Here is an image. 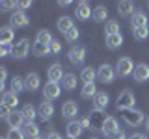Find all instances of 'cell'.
<instances>
[{"mask_svg":"<svg viewBox=\"0 0 149 139\" xmlns=\"http://www.w3.org/2000/svg\"><path fill=\"white\" fill-rule=\"evenodd\" d=\"M134 102H136V98H134V93L130 89H123L118 95V102H116V108L121 109V111H127V109H134Z\"/></svg>","mask_w":149,"mask_h":139,"instance_id":"cell-1","label":"cell"},{"mask_svg":"<svg viewBox=\"0 0 149 139\" xmlns=\"http://www.w3.org/2000/svg\"><path fill=\"white\" fill-rule=\"evenodd\" d=\"M123 120L129 126H140L143 122V111L140 109H127L123 111Z\"/></svg>","mask_w":149,"mask_h":139,"instance_id":"cell-2","label":"cell"},{"mask_svg":"<svg viewBox=\"0 0 149 139\" xmlns=\"http://www.w3.org/2000/svg\"><path fill=\"white\" fill-rule=\"evenodd\" d=\"M97 78L102 82V83H112L114 82V78H116V71H114V67L108 63H102L99 69H97Z\"/></svg>","mask_w":149,"mask_h":139,"instance_id":"cell-3","label":"cell"},{"mask_svg":"<svg viewBox=\"0 0 149 139\" xmlns=\"http://www.w3.org/2000/svg\"><path fill=\"white\" fill-rule=\"evenodd\" d=\"M134 63H132V59L130 58H121L119 61H118V65H116V72L119 74V76H129V74H132L134 72Z\"/></svg>","mask_w":149,"mask_h":139,"instance_id":"cell-4","label":"cell"},{"mask_svg":"<svg viewBox=\"0 0 149 139\" xmlns=\"http://www.w3.org/2000/svg\"><path fill=\"white\" fill-rule=\"evenodd\" d=\"M67 58H69V61H71L73 65H82L84 59H86V48L80 46V45H74L73 48L69 50Z\"/></svg>","mask_w":149,"mask_h":139,"instance_id":"cell-5","label":"cell"},{"mask_svg":"<svg viewBox=\"0 0 149 139\" xmlns=\"http://www.w3.org/2000/svg\"><path fill=\"white\" fill-rule=\"evenodd\" d=\"M106 119H108V117H104V113H102L101 109H93L91 113H90V122H91V128H93V130H97V132H102Z\"/></svg>","mask_w":149,"mask_h":139,"instance_id":"cell-6","label":"cell"},{"mask_svg":"<svg viewBox=\"0 0 149 139\" xmlns=\"http://www.w3.org/2000/svg\"><path fill=\"white\" fill-rule=\"evenodd\" d=\"M47 74H49V82H54V83H60V80H63V67L60 63H52L49 67V71H47Z\"/></svg>","mask_w":149,"mask_h":139,"instance_id":"cell-7","label":"cell"},{"mask_svg":"<svg viewBox=\"0 0 149 139\" xmlns=\"http://www.w3.org/2000/svg\"><path fill=\"white\" fill-rule=\"evenodd\" d=\"M28 50H30V43H28V39H21V41H17V43L13 45V56L19 58V59L26 58Z\"/></svg>","mask_w":149,"mask_h":139,"instance_id":"cell-8","label":"cell"},{"mask_svg":"<svg viewBox=\"0 0 149 139\" xmlns=\"http://www.w3.org/2000/svg\"><path fill=\"white\" fill-rule=\"evenodd\" d=\"M60 93H62V89H60V83L49 82L45 85V89H43V96H45L47 100H56L60 96Z\"/></svg>","mask_w":149,"mask_h":139,"instance_id":"cell-9","label":"cell"},{"mask_svg":"<svg viewBox=\"0 0 149 139\" xmlns=\"http://www.w3.org/2000/svg\"><path fill=\"white\" fill-rule=\"evenodd\" d=\"M134 80L136 82H147L149 80V65H146V63H138L136 65V69H134Z\"/></svg>","mask_w":149,"mask_h":139,"instance_id":"cell-10","label":"cell"},{"mask_svg":"<svg viewBox=\"0 0 149 139\" xmlns=\"http://www.w3.org/2000/svg\"><path fill=\"white\" fill-rule=\"evenodd\" d=\"M28 17H26V13L24 11H15L11 15V19H9V24L11 26H15V28H24L28 26Z\"/></svg>","mask_w":149,"mask_h":139,"instance_id":"cell-11","label":"cell"},{"mask_svg":"<svg viewBox=\"0 0 149 139\" xmlns=\"http://www.w3.org/2000/svg\"><path fill=\"white\" fill-rule=\"evenodd\" d=\"M37 113H39V117L43 119V120H49L54 115L52 102H50V100H43V102H41V106H39V109H37Z\"/></svg>","mask_w":149,"mask_h":139,"instance_id":"cell-12","label":"cell"},{"mask_svg":"<svg viewBox=\"0 0 149 139\" xmlns=\"http://www.w3.org/2000/svg\"><path fill=\"white\" fill-rule=\"evenodd\" d=\"M77 17L80 21H88L90 17H93V9L90 8V2H80L77 6Z\"/></svg>","mask_w":149,"mask_h":139,"instance_id":"cell-13","label":"cell"},{"mask_svg":"<svg viewBox=\"0 0 149 139\" xmlns=\"http://www.w3.org/2000/svg\"><path fill=\"white\" fill-rule=\"evenodd\" d=\"M82 124H80V120H69V124H67V128H65V132H67V136L69 139H77L78 136L82 133Z\"/></svg>","mask_w":149,"mask_h":139,"instance_id":"cell-14","label":"cell"},{"mask_svg":"<svg viewBox=\"0 0 149 139\" xmlns=\"http://www.w3.org/2000/svg\"><path fill=\"white\" fill-rule=\"evenodd\" d=\"M118 132H119L118 120H116L114 117H108V119H106V122H104V128H102V133H104L106 137H112L114 133H118Z\"/></svg>","mask_w":149,"mask_h":139,"instance_id":"cell-15","label":"cell"},{"mask_svg":"<svg viewBox=\"0 0 149 139\" xmlns=\"http://www.w3.org/2000/svg\"><path fill=\"white\" fill-rule=\"evenodd\" d=\"M78 113V106L74 104L73 100H67L65 104L62 106V115L65 119H74V115Z\"/></svg>","mask_w":149,"mask_h":139,"instance_id":"cell-16","label":"cell"},{"mask_svg":"<svg viewBox=\"0 0 149 139\" xmlns=\"http://www.w3.org/2000/svg\"><path fill=\"white\" fill-rule=\"evenodd\" d=\"M24 115H22V111H13V113L11 115H9V117H8V124H9V126H11V128H21L22 126V124H24Z\"/></svg>","mask_w":149,"mask_h":139,"instance_id":"cell-17","label":"cell"},{"mask_svg":"<svg viewBox=\"0 0 149 139\" xmlns=\"http://www.w3.org/2000/svg\"><path fill=\"white\" fill-rule=\"evenodd\" d=\"M2 104H4V106H8V108H11L13 111H15L17 104H19L17 93H13V91H8V93H4V95H2Z\"/></svg>","mask_w":149,"mask_h":139,"instance_id":"cell-18","label":"cell"},{"mask_svg":"<svg viewBox=\"0 0 149 139\" xmlns=\"http://www.w3.org/2000/svg\"><path fill=\"white\" fill-rule=\"evenodd\" d=\"M15 37V32H13L11 26H4L0 28V45H9Z\"/></svg>","mask_w":149,"mask_h":139,"instance_id":"cell-19","label":"cell"},{"mask_svg":"<svg viewBox=\"0 0 149 139\" xmlns=\"http://www.w3.org/2000/svg\"><path fill=\"white\" fill-rule=\"evenodd\" d=\"M118 11H119L123 17H132V15H134V4L129 2V0L118 2Z\"/></svg>","mask_w":149,"mask_h":139,"instance_id":"cell-20","label":"cell"},{"mask_svg":"<svg viewBox=\"0 0 149 139\" xmlns=\"http://www.w3.org/2000/svg\"><path fill=\"white\" fill-rule=\"evenodd\" d=\"M130 22H132V28H146L147 26V15L142 11H136L130 17Z\"/></svg>","mask_w":149,"mask_h":139,"instance_id":"cell-21","label":"cell"},{"mask_svg":"<svg viewBox=\"0 0 149 139\" xmlns=\"http://www.w3.org/2000/svg\"><path fill=\"white\" fill-rule=\"evenodd\" d=\"M22 132H24V136L28 139H37L39 137V126H37L36 122H26L24 126H22Z\"/></svg>","mask_w":149,"mask_h":139,"instance_id":"cell-22","label":"cell"},{"mask_svg":"<svg viewBox=\"0 0 149 139\" xmlns=\"http://www.w3.org/2000/svg\"><path fill=\"white\" fill-rule=\"evenodd\" d=\"M32 52H34V56H37V58H45V56L50 54V45H43V43H34V46H32Z\"/></svg>","mask_w":149,"mask_h":139,"instance_id":"cell-23","label":"cell"},{"mask_svg":"<svg viewBox=\"0 0 149 139\" xmlns=\"http://www.w3.org/2000/svg\"><path fill=\"white\" fill-rule=\"evenodd\" d=\"M80 78H82L84 83H93L95 78H97V71L93 67H84L82 72H80Z\"/></svg>","mask_w":149,"mask_h":139,"instance_id":"cell-24","label":"cell"},{"mask_svg":"<svg viewBox=\"0 0 149 139\" xmlns=\"http://www.w3.org/2000/svg\"><path fill=\"white\" fill-rule=\"evenodd\" d=\"M39 74L37 72H30L28 76L24 78V83H26V89H30V91H36L37 87H39Z\"/></svg>","mask_w":149,"mask_h":139,"instance_id":"cell-25","label":"cell"},{"mask_svg":"<svg viewBox=\"0 0 149 139\" xmlns=\"http://www.w3.org/2000/svg\"><path fill=\"white\" fill-rule=\"evenodd\" d=\"M93 102H95V109H104L106 106H108V95H106L104 91H99L95 95V98H93Z\"/></svg>","mask_w":149,"mask_h":139,"instance_id":"cell-26","label":"cell"},{"mask_svg":"<svg viewBox=\"0 0 149 139\" xmlns=\"http://www.w3.org/2000/svg\"><path fill=\"white\" fill-rule=\"evenodd\" d=\"M56 26H58V30L65 35V34H67V32L73 28V21H71V17H60V19H58V22H56Z\"/></svg>","mask_w":149,"mask_h":139,"instance_id":"cell-27","label":"cell"},{"mask_svg":"<svg viewBox=\"0 0 149 139\" xmlns=\"http://www.w3.org/2000/svg\"><path fill=\"white\" fill-rule=\"evenodd\" d=\"M97 87H95V83H84V87H82V91H80V95H82V98H95V95H97Z\"/></svg>","mask_w":149,"mask_h":139,"instance_id":"cell-28","label":"cell"},{"mask_svg":"<svg viewBox=\"0 0 149 139\" xmlns=\"http://www.w3.org/2000/svg\"><path fill=\"white\" fill-rule=\"evenodd\" d=\"M121 45H123V37H121V34H118V35H108V37H106V46H108L110 50L119 48Z\"/></svg>","mask_w":149,"mask_h":139,"instance_id":"cell-29","label":"cell"},{"mask_svg":"<svg viewBox=\"0 0 149 139\" xmlns=\"http://www.w3.org/2000/svg\"><path fill=\"white\" fill-rule=\"evenodd\" d=\"M106 15H108L106 6H97L95 9H93V21H95V22H104Z\"/></svg>","mask_w":149,"mask_h":139,"instance_id":"cell-30","label":"cell"},{"mask_svg":"<svg viewBox=\"0 0 149 139\" xmlns=\"http://www.w3.org/2000/svg\"><path fill=\"white\" fill-rule=\"evenodd\" d=\"M21 111H22V115H24V119L28 120V122H34V119L37 117V115H39V113H37V109H36L32 104H26Z\"/></svg>","mask_w":149,"mask_h":139,"instance_id":"cell-31","label":"cell"},{"mask_svg":"<svg viewBox=\"0 0 149 139\" xmlns=\"http://www.w3.org/2000/svg\"><path fill=\"white\" fill-rule=\"evenodd\" d=\"M36 41L37 43H43V45H50L54 39H52V34H50L49 30H41V32H37Z\"/></svg>","mask_w":149,"mask_h":139,"instance_id":"cell-32","label":"cell"},{"mask_svg":"<svg viewBox=\"0 0 149 139\" xmlns=\"http://www.w3.org/2000/svg\"><path fill=\"white\" fill-rule=\"evenodd\" d=\"M22 89H26V83L21 76H13L11 78V91L13 93H21Z\"/></svg>","mask_w":149,"mask_h":139,"instance_id":"cell-33","label":"cell"},{"mask_svg":"<svg viewBox=\"0 0 149 139\" xmlns=\"http://www.w3.org/2000/svg\"><path fill=\"white\" fill-rule=\"evenodd\" d=\"M104 34H106V37L108 35H118L119 34V24L116 21H108L104 24Z\"/></svg>","mask_w":149,"mask_h":139,"instance_id":"cell-34","label":"cell"},{"mask_svg":"<svg viewBox=\"0 0 149 139\" xmlns=\"http://www.w3.org/2000/svg\"><path fill=\"white\" fill-rule=\"evenodd\" d=\"M62 85L69 91L74 89V87H77V76H74V74H65L63 80H62Z\"/></svg>","mask_w":149,"mask_h":139,"instance_id":"cell-35","label":"cell"},{"mask_svg":"<svg viewBox=\"0 0 149 139\" xmlns=\"http://www.w3.org/2000/svg\"><path fill=\"white\" fill-rule=\"evenodd\" d=\"M132 35H134V39L136 41H143V39H147L149 37V28H132Z\"/></svg>","mask_w":149,"mask_h":139,"instance_id":"cell-36","label":"cell"},{"mask_svg":"<svg viewBox=\"0 0 149 139\" xmlns=\"http://www.w3.org/2000/svg\"><path fill=\"white\" fill-rule=\"evenodd\" d=\"M8 139H24L26 136H24V132H22L21 128H11L8 132V136H6Z\"/></svg>","mask_w":149,"mask_h":139,"instance_id":"cell-37","label":"cell"},{"mask_svg":"<svg viewBox=\"0 0 149 139\" xmlns=\"http://www.w3.org/2000/svg\"><path fill=\"white\" fill-rule=\"evenodd\" d=\"M78 35H80V32H78V28L77 26H73L71 30L65 34V41H69V43H74V41L78 39Z\"/></svg>","mask_w":149,"mask_h":139,"instance_id":"cell-38","label":"cell"},{"mask_svg":"<svg viewBox=\"0 0 149 139\" xmlns=\"http://www.w3.org/2000/svg\"><path fill=\"white\" fill-rule=\"evenodd\" d=\"M13 113V109L11 108H8V106H4V104H0V117H4L8 120V117Z\"/></svg>","mask_w":149,"mask_h":139,"instance_id":"cell-39","label":"cell"},{"mask_svg":"<svg viewBox=\"0 0 149 139\" xmlns=\"http://www.w3.org/2000/svg\"><path fill=\"white\" fill-rule=\"evenodd\" d=\"M8 54H13V46L11 45H0V56H8Z\"/></svg>","mask_w":149,"mask_h":139,"instance_id":"cell-40","label":"cell"},{"mask_svg":"<svg viewBox=\"0 0 149 139\" xmlns=\"http://www.w3.org/2000/svg\"><path fill=\"white\" fill-rule=\"evenodd\" d=\"M60 50H62V45H60V41H52L50 43V54H60Z\"/></svg>","mask_w":149,"mask_h":139,"instance_id":"cell-41","label":"cell"},{"mask_svg":"<svg viewBox=\"0 0 149 139\" xmlns=\"http://www.w3.org/2000/svg\"><path fill=\"white\" fill-rule=\"evenodd\" d=\"M0 8L2 9H13V8H17V2H0Z\"/></svg>","mask_w":149,"mask_h":139,"instance_id":"cell-42","label":"cell"},{"mask_svg":"<svg viewBox=\"0 0 149 139\" xmlns=\"http://www.w3.org/2000/svg\"><path fill=\"white\" fill-rule=\"evenodd\" d=\"M30 6H32L30 0H21V2H17V8H21V9H28Z\"/></svg>","mask_w":149,"mask_h":139,"instance_id":"cell-43","label":"cell"},{"mask_svg":"<svg viewBox=\"0 0 149 139\" xmlns=\"http://www.w3.org/2000/svg\"><path fill=\"white\" fill-rule=\"evenodd\" d=\"M6 78H8V69L6 67H0V82L6 83Z\"/></svg>","mask_w":149,"mask_h":139,"instance_id":"cell-44","label":"cell"},{"mask_svg":"<svg viewBox=\"0 0 149 139\" xmlns=\"http://www.w3.org/2000/svg\"><path fill=\"white\" fill-rule=\"evenodd\" d=\"M80 124H82V128H91L90 117H84V119H80Z\"/></svg>","mask_w":149,"mask_h":139,"instance_id":"cell-45","label":"cell"},{"mask_svg":"<svg viewBox=\"0 0 149 139\" xmlns=\"http://www.w3.org/2000/svg\"><path fill=\"white\" fill-rule=\"evenodd\" d=\"M108 139H127V136H125V133L119 130L118 133H114V136H112V137H108Z\"/></svg>","mask_w":149,"mask_h":139,"instance_id":"cell-46","label":"cell"},{"mask_svg":"<svg viewBox=\"0 0 149 139\" xmlns=\"http://www.w3.org/2000/svg\"><path fill=\"white\" fill-rule=\"evenodd\" d=\"M47 139H63V137L60 136V133H56V132H50L49 136H47Z\"/></svg>","mask_w":149,"mask_h":139,"instance_id":"cell-47","label":"cell"},{"mask_svg":"<svg viewBox=\"0 0 149 139\" xmlns=\"http://www.w3.org/2000/svg\"><path fill=\"white\" fill-rule=\"evenodd\" d=\"M129 139H147V137L143 136V133H134V136H130Z\"/></svg>","mask_w":149,"mask_h":139,"instance_id":"cell-48","label":"cell"},{"mask_svg":"<svg viewBox=\"0 0 149 139\" xmlns=\"http://www.w3.org/2000/svg\"><path fill=\"white\" fill-rule=\"evenodd\" d=\"M60 4V6H62V8H67L69 6V4H71V2H69V0H62V2H58Z\"/></svg>","mask_w":149,"mask_h":139,"instance_id":"cell-49","label":"cell"},{"mask_svg":"<svg viewBox=\"0 0 149 139\" xmlns=\"http://www.w3.org/2000/svg\"><path fill=\"white\" fill-rule=\"evenodd\" d=\"M146 128H147V130H149V119H147V120H146Z\"/></svg>","mask_w":149,"mask_h":139,"instance_id":"cell-50","label":"cell"},{"mask_svg":"<svg viewBox=\"0 0 149 139\" xmlns=\"http://www.w3.org/2000/svg\"><path fill=\"white\" fill-rule=\"evenodd\" d=\"M2 139H8V137H2Z\"/></svg>","mask_w":149,"mask_h":139,"instance_id":"cell-51","label":"cell"},{"mask_svg":"<svg viewBox=\"0 0 149 139\" xmlns=\"http://www.w3.org/2000/svg\"><path fill=\"white\" fill-rule=\"evenodd\" d=\"M91 139H97V137H91Z\"/></svg>","mask_w":149,"mask_h":139,"instance_id":"cell-52","label":"cell"},{"mask_svg":"<svg viewBox=\"0 0 149 139\" xmlns=\"http://www.w3.org/2000/svg\"><path fill=\"white\" fill-rule=\"evenodd\" d=\"M37 139H41V137H37Z\"/></svg>","mask_w":149,"mask_h":139,"instance_id":"cell-53","label":"cell"}]
</instances>
